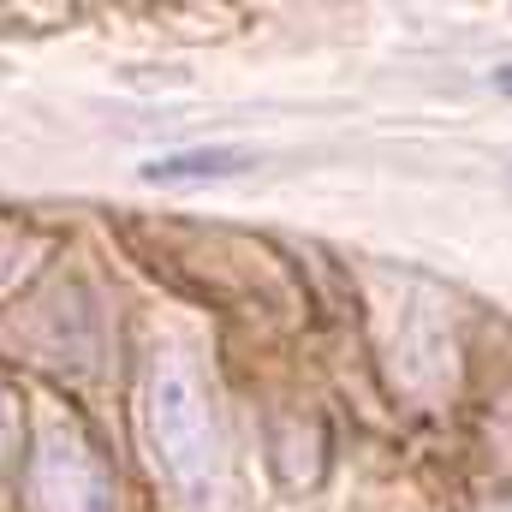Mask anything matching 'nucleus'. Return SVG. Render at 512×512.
Here are the masks:
<instances>
[{
  "instance_id": "nucleus-1",
  "label": "nucleus",
  "mask_w": 512,
  "mask_h": 512,
  "mask_svg": "<svg viewBox=\"0 0 512 512\" xmlns=\"http://www.w3.org/2000/svg\"><path fill=\"white\" fill-rule=\"evenodd\" d=\"M143 423H149L155 465L179 489V501H191L197 512L215 507L221 477H227V453H221V429H215V411L203 399V382L179 352H155L149 387H143Z\"/></svg>"
},
{
  "instance_id": "nucleus-2",
  "label": "nucleus",
  "mask_w": 512,
  "mask_h": 512,
  "mask_svg": "<svg viewBox=\"0 0 512 512\" xmlns=\"http://www.w3.org/2000/svg\"><path fill=\"white\" fill-rule=\"evenodd\" d=\"M30 495H36V512H114V477L78 423L54 417L42 429L30 459Z\"/></svg>"
},
{
  "instance_id": "nucleus-3",
  "label": "nucleus",
  "mask_w": 512,
  "mask_h": 512,
  "mask_svg": "<svg viewBox=\"0 0 512 512\" xmlns=\"http://www.w3.org/2000/svg\"><path fill=\"white\" fill-rule=\"evenodd\" d=\"M453 364V340H447V322L435 304H411L405 322H399V376L411 387H435Z\"/></svg>"
},
{
  "instance_id": "nucleus-4",
  "label": "nucleus",
  "mask_w": 512,
  "mask_h": 512,
  "mask_svg": "<svg viewBox=\"0 0 512 512\" xmlns=\"http://www.w3.org/2000/svg\"><path fill=\"white\" fill-rule=\"evenodd\" d=\"M256 155L251 149H233V143H215V149H179V155H155L143 167L149 185H203V179H227V173H245Z\"/></svg>"
},
{
  "instance_id": "nucleus-5",
  "label": "nucleus",
  "mask_w": 512,
  "mask_h": 512,
  "mask_svg": "<svg viewBox=\"0 0 512 512\" xmlns=\"http://www.w3.org/2000/svg\"><path fill=\"white\" fill-rule=\"evenodd\" d=\"M6 447H12V399L0 387V459H6Z\"/></svg>"
},
{
  "instance_id": "nucleus-6",
  "label": "nucleus",
  "mask_w": 512,
  "mask_h": 512,
  "mask_svg": "<svg viewBox=\"0 0 512 512\" xmlns=\"http://www.w3.org/2000/svg\"><path fill=\"white\" fill-rule=\"evenodd\" d=\"M489 84H495L501 96H512V54H507V60H495V72H489Z\"/></svg>"
},
{
  "instance_id": "nucleus-7",
  "label": "nucleus",
  "mask_w": 512,
  "mask_h": 512,
  "mask_svg": "<svg viewBox=\"0 0 512 512\" xmlns=\"http://www.w3.org/2000/svg\"><path fill=\"white\" fill-rule=\"evenodd\" d=\"M6 251H12V245H6V233H0V268H6Z\"/></svg>"
}]
</instances>
